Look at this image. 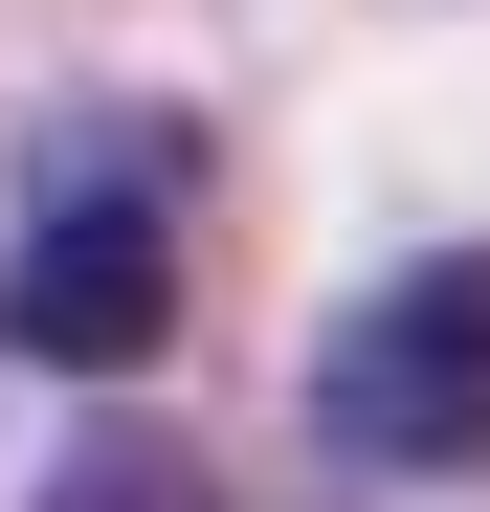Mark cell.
Returning <instances> with one entry per match:
<instances>
[{
	"mask_svg": "<svg viewBox=\"0 0 490 512\" xmlns=\"http://www.w3.org/2000/svg\"><path fill=\"white\" fill-rule=\"evenodd\" d=\"M179 134H45V201H23V357L45 379H134L179 334Z\"/></svg>",
	"mask_w": 490,
	"mask_h": 512,
	"instance_id": "obj_1",
	"label": "cell"
},
{
	"mask_svg": "<svg viewBox=\"0 0 490 512\" xmlns=\"http://www.w3.org/2000/svg\"><path fill=\"white\" fill-rule=\"evenodd\" d=\"M312 446L335 468H490V245H424V268H379L335 312V357H312Z\"/></svg>",
	"mask_w": 490,
	"mask_h": 512,
	"instance_id": "obj_2",
	"label": "cell"
},
{
	"mask_svg": "<svg viewBox=\"0 0 490 512\" xmlns=\"http://www.w3.org/2000/svg\"><path fill=\"white\" fill-rule=\"evenodd\" d=\"M45 512H179V446H90V490H45Z\"/></svg>",
	"mask_w": 490,
	"mask_h": 512,
	"instance_id": "obj_3",
	"label": "cell"
}]
</instances>
